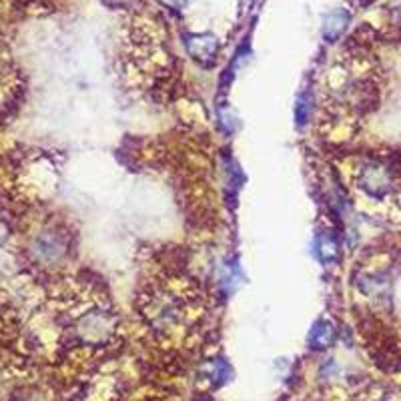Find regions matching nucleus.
<instances>
[{"instance_id":"nucleus-6","label":"nucleus","mask_w":401,"mask_h":401,"mask_svg":"<svg viewBox=\"0 0 401 401\" xmlns=\"http://www.w3.org/2000/svg\"><path fill=\"white\" fill-rule=\"evenodd\" d=\"M315 255L319 257V261L325 263V265L337 261L339 243H337V237L331 231H324V233L317 235V239H315Z\"/></svg>"},{"instance_id":"nucleus-3","label":"nucleus","mask_w":401,"mask_h":401,"mask_svg":"<svg viewBox=\"0 0 401 401\" xmlns=\"http://www.w3.org/2000/svg\"><path fill=\"white\" fill-rule=\"evenodd\" d=\"M355 189L369 200H385L393 197L401 183V159L395 155L365 156L357 163Z\"/></svg>"},{"instance_id":"nucleus-9","label":"nucleus","mask_w":401,"mask_h":401,"mask_svg":"<svg viewBox=\"0 0 401 401\" xmlns=\"http://www.w3.org/2000/svg\"><path fill=\"white\" fill-rule=\"evenodd\" d=\"M167 6H171V9H183L185 4H187V0H163Z\"/></svg>"},{"instance_id":"nucleus-4","label":"nucleus","mask_w":401,"mask_h":401,"mask_svg":"<svg viewBox=\"0 0 401 401\" xmlns=\"http://www.w3.org/2000/svg\"><path fill=\"white\" fill-rule=\"evenodd\" d=\"M185 46H187L191 56L200 60V63L211 60L217 55V41L213 38L211 34H191L185 41Z\"/></svg>"},{"instance_id":"nucleus-10","label":"nucleus","mask_w":401,"mask_h":401,"mask_svg":"<svg viewBox=\"0 0 401 401\" xmlns=\"http://www.w3.org/2000/svg\"><path fill=\"white\" fill-rule=\"evenodd\" d=\"M114 2H127V0H114Z\"/></svg>"},{"instance_id":"nucleus-1","label":"nucleus","mask_w":401,"mask_h":401,"mask_svg":"<svg viewBox=\"0 0 401 401\" xmlns=\"http://www.w3.org/2000/svg\"><path fill=\"white\" fill-rule=\"evenodd\" d=\"M141 313L146 329L156 339H171L189 331L195 319V303L175 287H153L143 297Z\"/></svg>"},{"instance_id":"nucleus-2","label":"nucleus","mask_w":401,"mask_h":401,"mask_svg":"<svg viewBox=\"0 0 401 401\" xmlns=\"http://www.w3.org/2000/svg\"><path fill=\"white\" fill-rule=\"evenodd\" d=\"M73 341L87 349H105L112 343L119 329V317L102 299H90L82 303L68 325Z\"/></svg>"},{"instance_id":"nucleus-7","label":"nucleus","mask_w":401,"mask_h":401,"mask_svg":"<svg viewBox=\"0 0 401 401\" xmlns=\"http://www.w3.org/2000/svg\"><path fill=\"white\" fill-rule=\"evenodd\" d=\"M335 339V327L329 319H319L317 324L313 325L309 337H307V343L311 349H325L333 343Z\"/></svg>"},{"instance_id":"nucleus-8","label":"nucleus","mask_w":401,"mask_h":401,"mask_svg":"<svg viewBox=\"0 0 401 401\" xmlns=\"http://www.w3.org/2000/svg\"><path fill=\"white\" fill-rule=\"evenodd\" d=\"M368 401H401V397H397V395H390V393H383V395H375V397H369Z\"/></svg>"},{"instance_id":"nucleus-5","label":"nucleus","mask_w":401,"mask_h":401,"mask_svg":"<svg viewBox=\"0 0 401 401\" xmlns=\"http://www.w3.org/2000/svg\"><path fill=\"white\" fill-rule=\"evenodd\" d=\"M351 21L349 12L346 9H337V11L329 12L324 21V38L327 43H335L341 38V34L346 33L347 24Z\"/></svg>"}]
</instances>
